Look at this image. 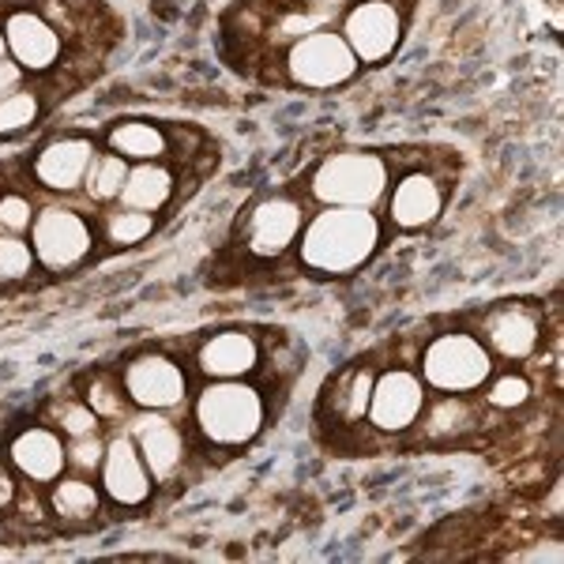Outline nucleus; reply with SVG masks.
Segmentation results:
<instances>
[{
	"mask_svg": "<svg viewBox=\"0 0 564 564\" xmlns=\"http://www.w3.org/2000/svg\"><path fill=\"white\" fill-rule=\"evenodd\" d=\"M50 508L68 523H84L98 512V489L84 478H61L50 489Z\"/></svg>",
	"mask_w": 564,
	"mask_h": 564,
	"instance_id": "4be33fe9",
	"label": "nucleus"
},
{
	"mask_svg": "<svg viewBox=\"0 0 564 564\" xmlns=\"http://www.w3.org/2000/svg\"><path fill=\"white\" fill-rule=\"evenodd\" d=\"M486 403L497 406V411H520V406L531 399V384L520 372H500L497 380H486Z\"/></svg>",
	"mask_w": 564,
	"mask_h": 564,
	"instance_id": "cd10ccee",
	"label": "nucleus"
},
{
	"mask_svg": "<svg viewBox=\"0 0 564 564\" xmlns=\"http://www.w3.org/2000/svg\"><path fill=\"white\" fill-rule=\"evenodd\" d=\"M124 399H129V395H124L121 380H113V377H95V380H90L87 406L98 417H117L124 411Z\"/></svg>",
	"mask_w": 564,
	"mask_h": 564,
	"instance_id": "c85d7f7f",
	"label": "nucleus"
},
{
	"mask_svg": "<svg viewBox=\"0 0 564 564\" xmlns=\"http://www.w3.org/2000/svg\"><path fill=\"white\" fill-rule=\"evenodd\" d=\"M425 380L411 369H388L372 380L369 425L380 433H406L425 411Z\"/></svg>",
	"mask_w": 564,
	"mask_h": 564,
	"instance_id": "1a4fd4ad",
	"label": "nucleus"
},
{
	"mask_svg": "<svg viewBox=\"0 0 564 564\" xmlns=\"http://www.w3.org/2000/svg\"><path fill=\"white\" fill-rule=\"evenodd\" d=\"M8 456H12V467L20 470L23 478L39 481V486H50V481H57L61 470H65L68 448L61 444L57 433L34 425V430H23L20 436H15L12 448H8Z\"/></svg>",
	"mask_w": 564,
	"mask_h": 564,
	"instance_id": "f3484780",
	"label": "nucleus"
},
{
	"mask_svg": "<svg viewBox=\"0 0 564 564\" xmlns=\"http://www.w3.org/2000/svg\"><path fill=\"white\" fill-rule=\"evenodd\" d=\"M305 8H339L343 0H302Z\"/></svg>",
	"mask_w": 564,
	"mask_h": 564,
	"instance_id": "f704fd0d",
	"label": "nucleus"
},
{
	"mask_svg": "<svg viewBox=\"0 0 564 564\" xmlns=\"http://www.w3.org/2000/svg\"><path fill=\"white\" fill-rule=\"evenodd\" d=\"M121 388L129 403L143 411H174L188 395V377L166 354H140L121 372Z\"/></svg>",
	"mask_w": 564,
	"mask_h": 564,
	"instance_id": "0eeeda50",
	"label": "nucleus"
},
{
	"mask_svg": "<svg viewBox=\"0 0 564 564\" xmlns=\"http://www.w3.org/2000/svg\"><path fill=\"white\" fill-rule=\"evenodd\" d=\"M470 417L475 414H470V406L463 395H441V403H433L430 414H425V436H430V441L459 436L463 430H470Z\"/></svg>",
	"mask_w": 564,
	"mask_h": 564,
	"instance_id": "b1692460",
	"label": "nucleus"
},
{
	"mask_svg": "<svg viewBox=\"0 0 564 564\" xmlns=\"http://www.w3.org/2000/svg\"><path fill=\"white\" fill-rule=\"evenodd\" d=\"M358 72V57L347 45V39L335 31H313L305 39H294L286 50V76L290 84L308 90H332L354 79Z\"/></svg>",
	"mask_w": 564,
	"mask_h": 564,
	"instance_id": "39448f33",
	"label": "nucleus"
},
{
	"mask_svg": "<svg viewBox=\"0 0 564 564\" xmlns=\"http://www.w3.org/2000/svg\"><path fill=\"white\" fill-rule=\"evenodd\" d=\"M102 489L117 505H143L151 497V470L143 463L140 448H135L132 436H117L106 444L102 456Z\"/></svg>",
	"mask_w": 564,
	"mask_h": 564,
	"instance_id": "4468645a",
	"label": "nucleus"
},
{
	"mask_svg": "<svg viewBox=\"0 0 564 564\" xmlns=\"http://www.w3.org/2000/svg\"><path fill=\"white\" fill-rule=\"evenodd\" d=\"M154 230V215L151 212H135V207H117V212L106 215V241L109 245H121V249H129V245H140L148 234Z\"/></svg>",
	"mask_w": 564,
	"mask_h": 564,
	"instance_id": "393cba45",
	"label": "nucleus"
},
{
	"mask_svg": "<svg viewBox=\"0 0 564 564\" xmlns=\"http://www.w3.org/2000/svg\"><path fill=\"white\" fill-rule=\"evenodd\" d=\"M12 500H15V481H12V475H8L4 467H0V512H4Z\"/></svg>",
	"mask_w": 564,
	"mask_h": 564,
	"instance_id": "72a5a7b5",
	"label": "nucleus"
},
{
	"mask_svg": "<svg viewBox=\"0 0 564 564\" xmlns=\"http://www.w3.org/2000/svg\"><path fill=\"white\" fill-rule=\"evenodd\" d=\"M124 177H129V162L121 159V154H95V162H90L87 177H84V188L90 199H98V204H106V199H117L124 188Z\"/></svg>",
	"mask_w": 564,
	"mask_h": 564,
	"instance_id": "5701e85b",
	"label": "nucleus"
},
{
	"mask_svg": "<svg viewBox=\"0 0 564 564\" xmlns=\"http://www.w3.org/2000/svg\"><path fill=\"white\" fill-rule=\"evenodd\" d=\"M135 448H140L143 463H148L151 478L166 481L177 475L181 459H185V436L174 422H166V417H140V425H135Z\"/></svg>",
	"mask_w": 564,
	"mask_h": 564,
	"instance_id": "a211bd4d",
	"label": "nucleus"
},
{
	"mask_svg": "<svg viewBox=\"0 0 564 564\" xmlns=\"http://www.w3.org/2000/svg\"><path fill=\"white\" fill-rule=\"evenodd\" d=\"M4 42L23 72H50L61 61V50H65L57 26L39 12H26V8L4 20Z\"/></svg>",
	"mask_w": 564,
	"mask_h": 564,
	"instance_id": "f8f14e48",
	"label": "nucleus"
},
{
	"mask_svg": "<svg viewBox=\"0 0 564 564\" xmlns=\"http://www.w3.org/2000/svg\"><path fill=\"white\" fill-rule=\"evenodd\" d=\"M441 207H444L441 181L433 174H422V170H411V174L399 177L388 196L391 223L403 226V230H422V226H430L433 218L441 215Z\"/></svg>",
	"mask_w": 564,
	"mask_h": 564,
	"instance_id": "2eb2a0df",
	"label": "nucleus"
},
{
	"mask_svg": "<svg viewBox=\"0 0 564 564\" xmlns=\"http://www.w3.org/2000/svg\"><path fill=\"white\" fill-rule=\"evenodd\" d=\"M20 79H23V68L15 65V61L0 57V98L12 95V90H20Z\"/></svg>",
	"mask_w": 564,
	"mask_h": 564,
	"instance_id": "473e14b6",
	"label": "nucleus"
},
{
	"mask_svg": "<svg viewBox=\"0 0 564 564\" xmlns=\"http://www.w3.org/2000/svg\"><path fill=\"white\" fill-rule=\"evenodd\" d=\"M263 425V399L245 380H215L196 399V430L218 448H241Z\"/></svg>",
	"mask_w": 564,
	"mask_h": 564,
	"instance_id": "7ed1b4c3",
	"label": "nucleus"
},
{
	"mask_svg": "<svg viewBox=\"0 0 564 564\" xmlns=\"http://www.w3.org/2000/svg\"><path fill=\"white\" fill-rule=\"evenodd\" d=\"M196 366L212 380H241L260 366V343L249 332H218L199 347Z\"/></svg>",
	"mask_w": 564,
	"mask_h": 564,
	"instance_id": "dca6fc26",
	"label": "nucleus"
},
{
	"mask_svg": "<svg viewBox=\"0 0 564 564\" xmlns=\"http://www.w3.org/2000/svg\"><path fill=\"white\" fill-rule=\"evenodd\" d=\"M372 380H377V372H372L369 366H354V369L343 372V380L332 391V414L339 417L343 425L366 422L369 395H372Z\"/></svg>",
	"mask_w": 564,
	"mask_h": 564,
	"instance_id": "412c9836",
	"label": "nucleus"
},
{
	"mask_svg": "<svg viewBox=\"0 0 564 564\" xmlns=\"http://www.w3.org/2000/svg\"><path fill=\"white\" fill-rule=\"evenodd\" d=\"M481 343L505 361H527L542 343V316L527 305H497L481 321Z\"/></svg>",
	"mask_w": 564,
	"mask_h": 564,
	"instance_id": "9b49d317",
	"label": "nucleus"
},
{
	"mask_svg": "<svg viewBox=\"0 0 564 564\" xmlns=\"http://www.w3.org/2000/svg\"><path fill=\"white\" fill-rule=\"evenodd\" d=\"M90 223L72 207H42L31 223V249L34 260L50 271H68L90 257Z\"/></svg>",
	"mask_w": 564,
	"mask_h": 564,
	"instance_id": "423d86ee",
	"label": "nucleus"
},
{
	"mask_svg": "<svg viewBox=\"0 0 564 564\" xmlns=\"http://www.w3.org/2000/svg\"><path fill=\"white\" fill-rule=\"evenodd\" d=\"M117 199H121L124 207H135V212H151V215L162 212V207L174 199V174H170L162 162H140V166L129 170Z\"/></svg>",
	"mask_w": 564,
	"mask_h": 564,
	"instance_id": "6ab92c4d",
	"label": "nucleus"
},
{
	"mask_svg": "<svg viewBox=\"0 0 564 564\" xmlns=\"http://www.w3.org/2000/svg\"><path fill=\"white\" fill-rule=\"evenodd\" d=\"M305 226V207L290 196H268L249 212L245 223V249L257 257H282L297 241Z\"/></svg>",
	"mask_w": 564,
	"mask_h": 564,
	"instance_id": "9d476101",
	"label": "nucleus"
},
{
	"mask_svg": "<svg viewBox=\"0 0 564 564\" xmlns=\"http://www.w3.org/2000/svg\"><path fill=\"white\" fill-rule=\"evenodd\" d=\"M494 377V354L470 332H444L422 354L425 388L441 395H470Z\"/></svg>",
	"mask_w": 564,
	"mask_h": 564,
	"instance_id": "20e7f679",
	"label": "nucleus"
},
{
	"mask_svg": "<svg viewBox=\"0 0 564 564\" xmlns=\"http://www.w3.org/2000/svg\"><path fill=\"white\" fill-rule=\"evenodd\" d=\"M343 39L354 50L358 65H380L403 39V15L391 0H361L343 20Z\"/></svg>",
	"mask_w": 564,
	"mask_h": 564,
	"instance_id": "6e6552de",
	"label": "nucleus"
},
{
	"mask_svg": "<svg viewBox=\"0 0 564 564\" xmlns=\"http://www.w3.org/2000/svg\"><path fill=\"white\" fill-rule=\"evenodd\" d=\"M39 121V95L34 90H12L0 98V135L23 132Z\"/></svg>",
	"mask_w": 564,
	"mask_h": 564,
	"instance_id": "a878e982",
	"label": "nucleus"
},
{
	"mask_svg": "<svg viewBox=\"0 0 564 564\" xmlns=\"http://www.w3.org/2000/svg\"><path fill=\"white\" fill-rule=\"evenodd\" d=\"M8 53V42H4V26H0V57Z\"/></svg>",
	"mask_w": 564,
	"mask_h": 564,
	"instance_id": "c9c22d12",
	"label": "nucleus"
},
{
	"mask_svg": "<svg viewBox=\"0 0 564 564\" xmlns=\"http://www.w3.org/2000/svg\"><path fill=\"white\" fill-rule=\"evenodd\" d=\"M109 151L124 162H159L170 154V132L151 121H121L109 129Z\"/></svg>",
	"mask_w": 564,
	"mask_h": 564,
	"instance_id": "aec40b11",
	"label": "nucleus"
},
{
	"mask_svg": "<svg viewBox=\"0 0 564 564\" xmlns=\"http://www.w3.org/2000/svg\"><path fill=\"white\" fill-rule=\"evenodd\" d=\"M95 143L84 135H61V140L45 143L34 159V177L42 181L50 193H76L84 188V177L95 162Z\"/></svg>",
	"mask_w": 564,
	"mask_h": 564,
	"instance_id": "ddd939ff",
	"label": "nucleus"
},
{
	"mask_svg": "<svg viewBox=\"0 0 564 564\" xmlns=\"http://www.w3.org/2000/svg\"><path fill=\"white\" fill-rule=\"evenodd\" d=\"M102 456H106V444L98 441L95 433H90V436H76V444L68 448V463H76V467H84V470L87 467L90 470L102 467Z\"/></svg>",
	"mask_w": 564,
	"mask_h": 564,
	"instance_id": "2f4dec72",
	"label": "nucleus"
},
{
	"mask_svg": "<svg viewBox=\"0 0 564 564\" xmlns=\"http://www.w3.org/2000/svg\"><path fill=\"white\" fill-rule=\"evenodd\" d=\"M34 223V204L23 193H0V234H26Z\"/></svg>",
	"mask_w": 564,
	"mask_h": 564,
	"instance_id": "c756f323",
	"label": "nucleus"
},
{
	"mask_svg": "<svg viewBox=\"0 0 564 564\" xmlns=\"http://www.w3.org/2000/svg\"><path fill=\"white\" fill-rule=\"evenodd\" d=\"M57 417H61V430H65L72 441H76V436H90L98 430V414L90 411L87 403H65L57 411Z\"/></svg>",
	"mask_w": 564,
	"mask_h": 564,
	"instance_id": "7c9ffc66",
	"label": "nucleus"
},
{
	"mask_svg": "<svg viewBox=\"0 0 564 564\" xmlns=\"http://www.w3.org/2000/svg\"><path fill=\"white\" fill-rule=\"evenodd\" d=\"M391 185V170L372 151H335L316 166L308 193L324 207H372Z\"/></svg>",
	"mask_w": 564,
	"mask_h": 564,
	"instance_id": "f03ea898",
	"label": "nucleus"
},
{
	"mask_svg": "<svg viewBox=\"0 0 564 564\" xmlns=\"http://www.w3.org/2000/svg\"><path fill=\"white\" fill-rule=\"evenodd\" d=\"M34 249L23 234H0V282H20L34 271Z\"/></svg>",
	"mask_w": 564,
	"mask_h": 564,
	"instance_id": "bb28decb",
	"label": "nucleus"
},
{
	"mask_svg": "<svg viewBox=\"0 0 564 564\" xmlns=\"http://www.w3.org/2000/svg\"><path fill=\"white\" fill-rule=\"evenodd\" d=\"M380 245V218L369 207H327L302 226V263L321 275H350Z\"/></svg>",
	"mask_w": 564,
	"mask_h": 564,
	"instance_id": "f257e3e1",
	"label": "nucleus"
}]
</instances>
